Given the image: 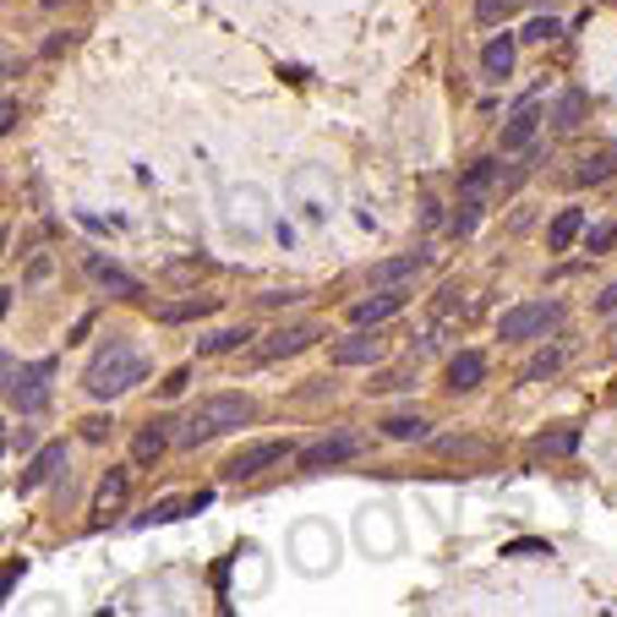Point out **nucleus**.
I'll return each mask as SVG.
<instances>
[{"label":"nucleus","instance_id":"9d476101","mask_svg":"<svg viewBox=\"0 0 617 617\" xmlns=\"http://www.w3.org/2000/svg\"><path fill=\"white\" fill-rule=\"evenodd\" d=\"M126 497H132V464H116V470L99 481V492H94V513H99V519H116V513L126 508Z\"/></svg>","mask_w":617,"mask_h":617},{"label":"nucleus","instance_id":"b1692460","mask_svg":"<svg viewBox=\"0 0 617 617\" xmlns=\"http://www.w3.org/2000/svg\"><path fill=\"white\" fill-rule=\"evenodd\" d=\"M492 181H497V159H481V165H470V176L459 181V192H464V197H481Z\"/></svg>","mask_w":617,"mask_h":617},{"label":"nucleus","instance_id":"4be33fe9","mask_svg":"<svg viewBox=\"0 0 617 617\" xmlns=\"http://www.w3.org/2000/svg\"><path fill=\"white\" fill-rule=\"evenodd\" d=\"M612 176H617V154H595V159H584V165L573 170L579 186H601V181H612Z\"/></svg>","mask_w":617,"mask_h":617},{"label":"nucleus","instance_id":"2eb2a0df","mask_svg":"<svg viewBox=\"0 0 617 617\" xmlns=\"http://www.w3.org/2000/svg\"><path fill=\"white\" fill-rule=\"evenodd\" d=\"M421 268H426V257H421V252H404V257L372 263V285H410Z\"/></svg>","mask_w":617,"mask_h":617},{"label":"nucleus","instance_id":"f8f14e48","mask_svg":"<svg viewBox=\"0 0 617 617\" xmlns=\"http://www.w3.org/2000/svg\"><path fill=\"white\" fill-rule=\"evenodd\" d=\"M377 355H383V339H377V334H366V328L334 344V366H372Z\"/></svg>","mask_w":617,"mask_h":617},{"label":"nucleus","instance_id":"6e6552de","mask_svg":"<svg viewBox=\"0 0 617 617\" xmlns=\"http://www.w3.org/2000/svg\"><path fill=\"white\" fill-rule=\"evenodd\" d=\"M323 339V328L317 323H295V328H279V334H268L263 344H257V361H285V355H301L306 344H317Z\"/></svg>","mask_w":617,"mask_h":617},{"label":"nucleus","instance_id":"f3484780","mask_svg":"<svg viewBox=\"0 0 617 617\" xmlns=\"http://www.w3.org/2000/svg\"><path fill=\"white\" fill-rule=\"evenodd\" d=\"M481 72H486V83L513 77V39H508V34H503V39H492V45L481 50Z\"/></svg>","mask_w":617,"mask_h":617},{"label":"nucleus","instance_id":"7c9ffc66","mask_svg":"<svg viewBox=\"0 0 617 617\" xmlns=\"http://www.w3.org/2000/svg\"><path fill=\"white\" fill-rule=\"evenodd\" d=\"M110 426H116V421H105V415H88V421H83V437H88V443H105V437H110Z\"/></svg>","mask_w":617,"mask_h":617},{"label":"nucleus","instance_id":"412c9836","mask_svg":"<svg viewBox=\"0 0 617 617\" xmlns=\"http://www.w3.org/2000/svg\"><path fill=\"white\" fill-rule=\"evenodd\" d=\"M535 453H546V459H562V453H573L579 448V426H557V432H541L535 443H530Z\"/></svg>","mask_w":617,"mask_h":617},{"label":"nucleus","instance_id":"9b49d317","mask_svg":"<svg viewBox=\"0 0 617 617\" xmlns=\"http://www.w3.org/2000/svg\"><path fill=\"white\" fill-rule=\"evenodd\" d=\"M61 464H66V443H45V448L28 459V470L17 475V492H39V486H45Z\"/></svg>","mask_w":617,"mask_h":617},{"label":"nucleus","instance_id":"0eeeda50","mask_svg":"<svg viewBox=\"0 0 617 617\" xmlns=\"http://www.w3.org/2000/svg\"><path fill=\"white\" fill-rule=\"evenodd\" d=\"M404 285H377V295H366V301H355L350 306V323L355 328H377V323H388L394 312H404Z\"/></svg>","mask_w":617,"mask_h":617},{"label":"nucleus","instance_id":"dca6fc26","mask_svg":"<svg viewBox=\"0 0 617 617\" xmlns=\"http://www.w3.org/2000/svg\"><path fill=\"white\" fill-rule=\"evenodd\" d=\"M170 421H148L143 432H137V443H132V464H159V453L170 448V432H165Z\"/></svg>","mask_w":617,"mask_h":617},{"label":"nucleus","instance_id":"cd10ccee","mask_svg":"<svg viewBox=\"0 0 617 617\" xmlns=\"http://www.w3.org/2000/svg\"><path fill=\"white\" fill-rule=\"evenodd\" d=\"M557 366H562V355H557V350H541V355L524 366V383H541V377H552Z\"/></svg>","mask_w":617,"mask_h":617},{"label":"nucleus","instance_id":"a211bd4d","mask_svg":"<svg viewBox=\"0 0 617 617\" xmlns=\"http://www.w3.org/2000/svg\"><path fill=\"white\" fill-rule=\"evenodd\" d=\"M579 230H584V208H562V214L552 219V230H546V246H552V252H568V246L579 241Z\"/></svg>","mask_w":617,"mask_h":617},{"label":"nucleus","instance_id":"bb28decb","mask_svg":"<svg viewBox=\"0 0 617 617\" xmlns=\"http://www.w3.org/2000/svg\"><path fill=\"white\" fill-rule=\"evenodd\" d=\"M617 246V219H606V225H595L590 235H584V252L590 257H601V252H612Z\"/></svg>","mask_w":617,"mask_h":617},{"label":"nucleus","instance_id":"f03ea898","mask_svg":"<svg viewBox=\"0 0 617 617\" xmlns=\"http://www.w3.org/2000/svg\"><path fill=\"white\" fill-rule=\"evenodd\" d=\"M252 421V399L246 394H208L181 426H176V448H203L225 432H241Z\"/></svg>","mask_w":617,"mask_h":617},{"label":"nucleus","instance_id":"5701e85b","mask_svg":"<svg viewBox=\"0 0 617 617\" xmlns=\"http://www.w3.org/2000/svg\"><path fill=\"white\" fill-rule=\"evenodd\" d=\"M219 301L203 295V301H176V306H159V323H192V317H208Z\"/></svg>","mask_w":617,"mask_h":617},{"label":"nucleus","instance_id":"c85d7f7f","mask_svg":"<svg viewBox=\"0 0 617 617\" xmlns=\"http://www.w3.org/2000/svg\"><path fill=\"white\" fill-rule=\"evenodd\" d=\"M557 34H562L557 17H535V23L524 28V45H546V39H557Z\"/></svg>","mask_w":617,"mask_h":617},{"label":"nucleus","instance_id":"6ab92c4d","mask_svg":"<svg viewBox=\"0 0 617 617\" xmlns=\"http://www.w3.org/2000/svg\"><path fill=\"white\" fill-rule=\"evenodd\" d=\"M383 437L388 443H426L432 437V421L426 415H388L383 421Z\"/></svg>","mask_w":617,"mask_h":617},{"label":"nucleus","instance_id":"aec40b11","mask_svg":"<svg viewBox=\"0 0 617 617\" xmlns=\"http://www.w3.org/2000/svg\"><path fill=\"white\" fill-rule=\"evenodd\" d=\"M584 110H590V99H584V88H568V94L557 99V110H552V126H562V132H573V126L584 121Z\"/></svg>","mask_w":617,"mask_h":617},{"label":"nucleus","instance_id":"1a4fd4ad","mask_svg":"<svg viewBox=\"0 0 617 617\" xmlns=\"http://www.w3.org/2000/svg\"><path fill=\"white\" fill-rule=\"evenodd\" d=\"M535 132H541V110H535V99H524L513 116H508V126H503V154H524L530 143H535Z\"/></svg>","mask_w":617,"mask_h":617},{"label":"nucleus","instance_id":"ddd939ff","mask_svg":"<svg viewBox=\"0 0 617 617\" xmlns=\"http://www.w3.org/2000/svg\"><path fill=\"white\" fill-rule=\"evenodd\" d=\"M486 383V355L481 350H459L453 361H448V388L453 394H470V388H481Z\"/></svg>","mask_w":617,"mask_h":617},{"label":"nucleus","instance_id":"4468645a","mask_svg":"<svg viewBox=\"0 0 617 617\" xmlns=\"http://www.w3.org/2000/svg\"><path fill=\"white\" fill-rule=\"evenodd\" d=\"M88 279H94V285H105V290H116V295H143V279H132L126 268L105 263L99 252H88Z\"/></svg>","mask_w":617,"mask_h":617},{"label":"nucleus","instance_id":"c756f323","mask_svg":"<svg viewBox=\"0 0 617 617\" xmlns=\"http://www.w3.org/2000/svg\"><path fill=\"white\" fill-rule=\"evenodd\" d=\"M186 383H192V366H176V372H170V377H165L159 388H165V399H176V394H181Z\"/></svg>","mask_w":617,"mask_h":617},{"label":"nucleus","instance_id":"473e14b6","mask_svg":"<svg viewBox=\"0 0 617 617\" xmlns=\"http://www.w3.org/2000/svg\"><path fill=\"white\" fill-rule=\"evenodd\" d=\"M17 126V99H7V110H0V132H12Z\"/></svg>","mask_w":617,"mask_h":617},{"label":"nucleus","instance_id":"2f4dec72","mask_svg":"<svg viewBox=\"0 0 617 617\" xmlns=\"http://www.w3.org/2000/svg\"><path fill=\"white\" fill-rule=\"evenodd\" d=\"M595 312H617V279H612V285L595 295Z\"/></svg>","mask_w":617,"mask_h":617},{"label":"nucleus","instance_id":"f257e3e1","mask_svg":"<svg viewBox=\"0 0 617 617\" xmlns=\"http://www.w3.org/2000/svg\"><path fill=\"white\" fill-rule=\"evenodd\" d=\"M148 372H154V361H148L143 350H132L126 339H110V344L88 361L83 394H88V399H121V394H132L137 383H148Z\"/></svg>","mask_w":617,"mask_h":617},{"label":"nucleus","instance_id":"393cba45","mask_svg":"<svg viewBox=\"0 0 617 617\" xmlns=\"http://www.w3.org/2000/svg\"><path fill=\"white\" fill-rule=\"evenodd\" d=\"M246 339H252V328H225V334H214V339H203L197 350H203V355H230V350H241Z\"/></svg>","mask_w":617,"mask_h":617},{"label":"nucleus","instance_id":"20e7f679","mask_svg":"<svg viewBox=\"0 0 617 617\" xmlns=\"http://www.w3.org/2000/svg\"><path fill=\"white\" fill-rule=\"evenodd\" d=\"M557 323H562V306H557V301H519V306H508V312H503V323H497V339H508V344L546 339Z\"/></svg>","mask_w":617,"mask_h":617},{"label":"nucleus","instance_id":"a878e982","mask_svg":"<svg viewBox=\"0 0 617 617\" xmlns=\"http://www.w3.org/2000/svg\"><path fill=\"white\" fill-rule=\"evenodd\" d=\"M519 12H524V0H475V17L481 23H508Z\"/></svg>","mask_w":617,"mask_h":617},{"label":"nucleus","instance_id":"423d86ee","mask_svg":"<svg viewBox=\"0 0 617 617\" xmlns=\"http://www.w3.org/2000/svg\"><path fill=\"white\" fill-rule=\"evenodd\" d=\"M366 448V437H355V432H328V437H317V443H306L301 453H295V464L301 470H334V464H344V459H355Z\"/></svg>","mask_w":617,"mask_h":617},{"label":"nucleus","instance_id":"39448f33","mask_svg":"<svg viewBox=\"0 0 617 617\" xmlns=\"http://www.w3.org/2000/svg\"><path fill=\"white\" fill-rule=\"evenodd\" d=\"M290 453H295V443H290V437H263V443H246L241 453H230V459H225V481H252V475H263V470L285 464Z\"/></svg>","mask_w":617,"mask_h":617},{"label":"nucleus","instance_id":"7ed1b4c3","mask_svg":"<svg viewBox=\"0 0 617 617\" xmlns=\"http://www.w3.org/2000/svg\"><path fill=\"white\" fill-rule=\"evenodd\" d=\"M50 377H56V361L45 355V361H28L23 372H17V361L7 355V404L17 410V415H39L45 404H50Z\"/></svg>","mask_w":617,"mask_h":617}]
</instances>
